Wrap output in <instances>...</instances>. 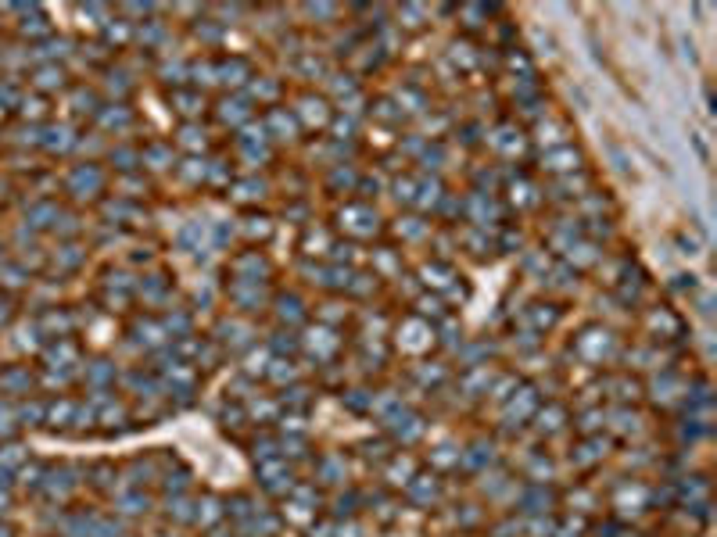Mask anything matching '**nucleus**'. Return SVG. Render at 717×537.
Masks as SVG:
<instances>
[{
	"label": "nucleus",
	"mask_w": 717,
	"mask_h": 537,
	"mask_svg": "<svg viewBox=\"0 0 717 537\" xmlns=\"http://www.w3.org/2000/svg\"><path fill=\"white\" fill-rule=\"evenodd\" d=\"M219 115H222V122H244V119H252V108H248V101H241V97H226L222 101V108H219Z\"/></svg>",
	"instance_id": "f257e3e1"
},
{
	"label": "nucleus",
	"mask_w": 717,
	"mask_h": 537,
	"mask_svg": "<svg viewBox=\"0 0 717 537\" xmlns=\"http://www.w3.org/2000/svg\"><path fill=\"white\" fill-rule=\"evenodd\" d=\"M549 169H556V172H563V169H574L578 165V151H570V147H563V151H556V154H549Z\"/></svg>",
	"instance_id": "39448f33"
},
{
	"label": "nucleus",
	"mask_w": 717,
	"mask_h": 537,
	"mask_svg": "<svg viewBox=\"0 0 717 537\" xmlns=\"http://www.w3.org/2000/svg\"><path fill=\"white\" fill-rule=\"evenodd\" d=\"M219 516H222V512H219V501H215V498H204V505H197V512H194V519H197L201 526H212Z\"/></svg>",
	"instance_id": "7ed1b4c3"
},
{
	"label": "nucleus",
	"mask_w": 717,
	"mask_h": 537,
	"mask_svg": "<svg viewBox=\"0 0 717 537\" xmlns=\"http://www.w3.org/2000/svg\"><path fill=\"white\" fill-rule=\"evenodd\" d=\"M277 305H280V319L284 323H298L305 312H302V301L291 294V298H277Z\"/></svg>",
	"instance_id": "f03ea898"
},
{
	"label": "nucleus",
	"mask_w": 717,
	"mask_h": 537,
	"mask_svg": "<svg viewBox=\"0 0 717 537\" xmlns=\"http://www.w3.org/2000/svg\"><path fill=\"white\" fill-rule=\"evenodd\" d=\"M226 76H241V79H248V65H244L241 58H233V61H222V65L215 69V79H222V83H226Z\"/></svg>",
	"instance_id": "20e7f679"
},
{
	"label": "nucleus",
	"mask_w": 717,
	"mask_h": 537,
	"mask_svg": "<svg viewBox=\"0 0 717 537\" xmlns=\"http://www.w3.org/2000/svg\"><path fill=\"white\" fill-rule=\"evenodd\" d=\"M176 104H183L179 111L190 119V115H197V111L204 108V97H197V94H176Z\"/></svg>",
	"instance_id": "423d86ee"
},
{
	"label": "nucleus",
	"mask_w": 717,
	"mask_h": 537,
	"mask_svg": "<svg viewBox=\"0 0 717 537\" xmlns=\"http://www.w3.org/2000/svg\"><path fill=\"white\" fill-rule=\"evenodd\" d=\"M273 348H277V351H298V348H302V341H298L291 330H280V333H277V341H273Z\"/></svg>",
	"instance_id": "0eeeda50"
}]
</instances>
